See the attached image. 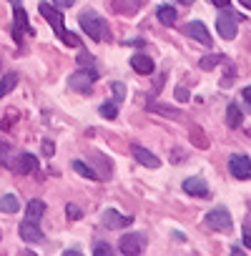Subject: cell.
Wrapping results in <instances>:
<instances>
[{
    "mask_svg": "<svg viewBox=\"0 0 251 256\" xmlns=\"http://www.w3.org/2000/svg\"><path fill=\"white\" fill-rule=\"evenodd\" d=\"M131 154L136 156V161H138L141 166H148V168H158V166H161L158 156H154V154L146 151L144 146H131Z\"/></svg>",
    "mask_w": 251,
    "mask_h": 256,
    "instance_id": "13",
    "label": "cell"
},
{
    "mask_svg": "<svg viewBox=\"0 0 251 256\" xmlns=\"http://www.w3.org/2000/svg\"><path fill=\"white\" fill-rule=\"evenodd\" d=\"M244 244L251 248V226H244Z\"/></svg>",
    "mask_w": 251,
    "mask_h": 256,
    "instance_id": "30",
    "label": "cell"
},
{
    "mask_svg": "<svg viewBox=\"0 0 251 256\" xmlns=\"http://www.w3.org/2000/svg\"><path fill=\"white\" fill-rule=\"evenodd\" d=\"M118 248L126 256H138L146 251V236L144 234H123L118 241Z\"/></svg>",
    "mask_w": 251,
    "mask_h": 256,
    "instance_id": "4",
    "label": "cell"
},
{
    "mask_svg": "<svg viewBox=\"0 0 251 256\" xmlns=\"http://www.w3.org/2000/svg\"><path fill=\"white\" fill-rule=\"evenodd\" d=\"M211 3H214L216 8H226V6L231 3V0H211Z\"/></svg>",
    "mask_w": 251,
    "mask_h": 256,
    "instance_id": "34",
    "label": "cell"
},
{
    "mask_svg": "<svg viewBox=\"0 0 251 256\" xmlns=\"http://www.w3.org/2000/svg\"><path fill=\"white\" fill-rule=\"evenodd\" d=\"M156 16H158V20H161L164 26H174V23H176V10H174L171 6H161Z\"/></svg>",
    "mask_w": 251,
    "mask_h": 256,
    "instance_id": "20",
    "label": "cell"
},
{
    "mask_svg": "<svg viewBox=\"0 0 251 256\" xmlns=\"http://www.w3.org/2000/svg\"><path fill=\"white\" fill-rule=\"evenodd\" d=\"M100 221H103L106 228H123V226H131L134 224L131 216H120L116 208H106L103 216H100Z\"/></svg>",
    "mask_w": 251,
    "mask_h": 256,
    "instance_id": "10",
    "label": "cell"
},
{
    "mask_svg": "<svg viewBox=\"0 0 251 256\" xmlns=\"http://www.w3.org/2000/svg\"><path fill=\"white\" fill-rule=\"evenodd\" d=\"M78 23H80V28H83V33H88L90 36V40H110V26L106 23V18L100 16V13H96V10H83L80 16H78Z\"/></svg>",
    "mask_w": 251,
    "mask_h": 256,
    "instance_id": "1",
    "label": "cell"
},
{
    "mask_svg": "<svg viewBox=\"0 0 251 256\" xmlns=\"http://www.w3.org/2000/svg\"><path fill=\"white\" fill-rule=\"evenodd\" d=\"M63 254H66V256H78V254H80V251H78V248H66V251H63Z\"/></svg>",
    "mask_w": 251,
    "mask_h": 256,
    "instance_id": "35",
    "label": "cell"
},
{
    "mask_svg": "<svg viewBox=\"0 0 251 256\" xmlns=\"http://www.w3.org/2000/svg\"><path fill=\"white\" fill-rule=\"evenodd\" d=\"M53 3H56L58 8H70V6L76 3V0H53Z\"/></svg>",
    "mask_w": 251,
    "mask_h": 256,
    "instance_id": "33",
    "label": "cell"
},
{
    "mask_svg": "<svg viewBox=\"0 0 251 256\" xmlns=\"http://www.w3.org/2000/svg\"><path fill=\"white\" fill-rule=\"evenodd\" d=\"M184 191L191 194V196H208V186L201 176H194V178H186L184 181Z\"/></svg>",
    "mask_w": 251,
    "mask_h": 256,
    "instance_id": "14",
    "label": "cell"
},
{
    "mask_svg": "<svg viewBox=\"0 0 251 256\" xmlns=\"http://www.w3.org/2000/svg\"><path fill=\"white\" fill-rule=\"evenodd\" d=\"M154 110H158V113H164V116H171V118H181V110H176V108H161L158 103L156 106H151Z\"/></svg>",
    "mask_w": 251,
    "mask_h": 256,
    "instance_id": "25",
    "label": "cell"
},
{
    "mask_svg": "<svg viewBox=\"0 0 251 256\" xmlns=\"http://www.w3.org/2000/svg\"><path fill=\"white\" fill-rule=\"evenodd\" d=\"M38 13L53 26V30L58 33V38H60L66 46H70V48H80V46H83L80 38H78L76 33H68V30H66V26H63V16H60L56 8H50L48 3H38Z\"/></svg>",
    "mask_w": 251,
    "mask_h": 256,
    "instance_id": "2",
    "label": "cell"
},
{
    "mask_svg": "<svg viewBox=\"0 0 251 256\" xmlns=\"http://www.w3.org/2000/svg\"><path fill=\"white\" fill-rule=\"evenodd\" d=\"M206 224L214 228V231H231V214L228 208L218 206V208H211L206 214Z\"/></svg>",
    "mask_w": 251,
    "mask_h": 256,
    "instance_id": "7",
    "label": "cell"
},
{
    "mask_svg": "<svg viewBox=\"0 0 251 256\" xmlns=\"http://www.w3.org/2000/svg\"><path fill=\"white\" fill-rule=\"evenodd\" d=\"M238 23H241V18H238L236 13H231V10H221V13H218V18H216L218 36H221V38H226V40L236 38V33H238Z\"/></svg>",
    "mask_w": 251,
    "mask_h": 256,
    "instance_id": "3",
    "label": "cell"
},
{
    "mask_svg": "<svg viewBox=\"0 0 251 256\" xmlns=\"http://www.w3.org/2000/svg\"><path fill=\"white\" fill-rule=\"evenodd\" d=\"M43 154H46V156H53V154H56V146H53V141H43Z\"/></svg>",
    "mask_w": 251,
    "mask_h": 256,
    "instance_id": "29",
    "label": "cell"
},
{
    "mask_svg": "<svg viewBox=\"0 0 251 256\" xmlns=\"http://www.w3.org/2000/svg\"><path fill=\"white\" fill-rule=\"evenodd\" d=\"M93 254H96V256H108V254H110V246H108V244H98V246L93 248Z\"/></svg>",
    "mask_w": 251,
    "mask_h": 256,
    "instance_id": "28",
    "label": "cell"
},
{
    "mask_svg": "<svg viewBox=\"0 0 251 256\" xmlns=\"http://www.w3.org/2000/svg\"><path fill=\"white\" fill-rule=\"evenodd\" d=\"M98 113H100L103 118H110V120H113V118L118 116V103H116V100H106V103L98 108Z\"/></svg>",
    "mask_w": 251,
    "mask_h": 256,
    "instance_id": "22",
    "label": "cell"
},
{
    "mask_svg": "<svg viewBox=\"0 0 251 256\" xmlns=\"http://www.w3.org/2000/svg\"><path fill=\"white\" fill-rule=\"evenodd\" d=\"M16 211H20L18 196H13V194H3V196H0V214H16Z\"/></svg>",
    "mask_w": 251,
    "mask_h": 256,
    "instance_id": "16",
    "label": "cell"
},
{
    "mask_svg": "<svg viewBox=\"0 0 251 256\" xmlns=\"http://www.w3.org/2000/svg\"><path fill=\"white\" fill-rule=\"evenodd\" d=\"M241 96H244V100H246V106H248V110H251V86H246Z\"/></svg>",
    "mask_w": 251,
    "mask_h": 256,
    "instance_id": "31",
    "label": "cell"
},
{
    "mask_svg": "<svg viewBox=\"0 0 251 256\" xmlns=\"http://www.w3.org/2000/svg\"><path fill=\"white\" fill-rule=\"evenodd\" d=\"M0 164L10 168V146L3 144V141H0Z\"/></svg>",
    "mask_w": 251,
    "mask_h": 256,
    "instance_id": "24",
    "label": "cell"
},
{
    "mask_svg": "<svg viewBox=\"0 0 251 256\" xmlns=\"http://www.w3.org/2000/svg\"><path fill=\"white\" fill-rule=\"evenodd\" d=\"M228 168H231V176L238 178V181L251 178V158L244 156V154H234V156L228 158Z\"/></svg>",
    "mask_w": 251,
    "mask_h": 256,
    "instance_id": "6",
    "label": "cell"
},
{
    "mask_svg": "<svg viewBox=\"0 0 251 256\" xmlns=\"http://www.w3.org/2000/svg\"><path fill=\"white\" fill-rule=\"evenodd\" d=\"M131 66H134V70L141 73V76L154 73V60H151L148 56H144V53H136V56L131 58Z\"/></svg>",
    "mask_w": 251,
    "mask_h": 256,
    "instance_id": "15",
    "label": "cell"
},
{
    "mask_svg": "<svg viewBox=\"0 0 251 256\" xmlns=\"http://www.w3.org/2000/svg\"><path fill=\"white\" fill-rule=\"evenodd\" d=\"M70 166H73V171H76L78 176H83V178H90V181H93V178H98V174H96L90 166H86L83 161H73Z\"/></svg>",
    "mask_w": 251,
    "mask_h": 256,
    "instance_id": "21",
    "label": "cell"
},
{
    "mask_svg": "<svg viewBox=\"0 0 251 256\" xmlns=\"http://www.w3.org/2000/svg\"><path fill=\"white\" fill-rule=\"evenodd\" d=\"M23 30H28L30 36H33V28L28 26V18H26V10L20 8V3L13 8V38H16V43H20L23 40Z\"/></svg>",
    "mask_w": 251,
    "mask_h": 256,
    "instance_id": "9",
    "label": "cell"
},
{
    "mask_svg": "<svg viewBox=\"0 0 251 256\" xmlns=\"http://www.w3.org/2000/svg\"><path fill=\"white\" fill-rule=\"evenodd\" d=\"M176 3H194V0H176Z\"/></svg>",
    "mask_w": 251,
    "mask_h": 256,
    "instance_id": "37",
    "label": "cell"
},
{
    "mask_svg": "<svg viewBox=\"0 0 251 256\" xmlns=\"http://www.w3.org/2000/svg\"><path fill=\"white\" fill-rule=\"evenodd\" d=\"M238 3H241L244 8H248V10H251V0H238Z\"/></svg>",
    "mask_w": 251,
    "mask_h": 256,
    "instance_id": "36",
    "label": "cell"
},
{
    "mask_svg": "<svg viewBox=\"0 0 251 256\" xmlns=\"http://www.w3.org/2000/svg\"><path fill=\"white\" fill-rule=\"evenodd\" d=\"M226 120H228V126H231V128H238V126H241L244 116H241V110H238V106H236V103H231V106L226 108Z\"/></svg>",
    "mask_w": 251,
    "mask_h": 256,
    "instance_id": "18",
    "label": "cell"
},
{
    "mask_svg": "<svg viewBox=\"0 0 251 256\" xmlns=\"http://www.w3.org/2000/svg\"><path fill=\"white\" fill-rule=\"evenodd\" d=\"M113 93H116V103H120V100L126 98V88H123V83H113Z\"/></svg>",
    "mask_w": 251,
    "mask_h": 256,
    "instance_id": "26",
    "label": "cell"
},
{
    "mask_svg": "<svg viewBox=\"0 0 251 256\" xmlns=\"http://www.w3.org/2000/svg\"><path fill=\"white\" fill-rule=\"evenodd\" d=\"M224 60V56H206V58H201V68L204 70H211L216 63H221Z\"/></svg>",
    "mask_w": 251,
    "mask_h": 256,
    "instance_id": "23",
    "label": "cell"
},
{
    "mask_svg": "<svg viewBox=\"0 0 251 256\" xmlns=\"http://www.w3.org/2000/svg\"><path fill=\"white\" fill-rule=\"evenodd\" d=\"M20 238L23 241H28V244H38V241H43V231L38 228V224L36 221H30V218H26L23 224H20Z\"/></svg>",
    "mask_w": 251,
    "mask_h": 256,
    "instance_id": "11",
    "label": "cell"
},
{
    "mask_svg": "<svg viewBox=\"0 0 251 256\" xmlns=\"http://www.w3.org/2000/svg\"><path fill=\"white\" fill-rule=\"evenodd\" d=\"M10 3H13V6H18V3H20V0H10Z\"/></svg>",
    "mask_w": 251,
    "mask_h": 256,
    "instance_id": "38",
    "label": "cell"
},
{
    "mask_svg": "<svg viewBox=\"0 0 251 256\" xmlns=\"http://www.w3.org/2000/svg\"><path fill=\"white\" fill-rule=\"evenodd\" d=\"M96 78H98V73H96V70L80 68L78 73H73V76L68 78V86H70L73 90H78V93H90V88H93Z\"/></svg>",
    "mask_w": 251,
    "mask_h": 256,
    "instance_id": "5",
    "label": "cell"
},
{
    "mask_svg": "<svg viewBox=\"0 0 251 256\" xmlns=\"http://www.w3.org/2000/svg\"><path fill=\"white\" fill-rule=\"evenodd\" d=\"M43 214H46V204H43L40 198H33V201L26 206V218H30V221L43 218Z\"/></svg>",
    "mask_w": 251,
    "mask_h": 256,
    "instance_id": "17",
    "label": "cell"
},
{
    "mask_svg": "<svg viewBox=\"0 0 251 256\" xmlns=\"http://www.w3.org/2000/svg\"><path fill=\"white\" fill-rule=\"evenodd\" d=\"M66 214H68V218H80V216H83V214H80V208H78V206H73V204H68Z\"/></svg>",
    "mask_w": 251,
    "mask_h": 256,
    "instance_id": "27",
    "label": "cell"
},
{
    "mask_svg": "<svg viewBox=\"0 0 251 256\" xmlns=\"http://www.w3.org/2000/svg\"><path fill=\"white\" fill-rule=\"evenodd\" d=\"M16 83H18V73H8V76L0 78V98H3L6 93H10L16 88Z\"/></svg>",
    "mask_w": 251,
    "mask_h": 256,
    "instance_id": "19",
    "label": "cell"
},
{
    "mask_svg": "<svg viewBox=\"0 0 251 256\" xmlns=\"http://www.w3.org/2000/svg\"><path fill=\"white\" fill-rule=\"evenodd\" d=\"M186 33H188L194 40H198L201 46H214V43H211V33L206 30V26H204L201 20H191L188 28H186Z\"/></svg>",
    "mask_w": 251,
    "mask_h": 256,
    "instance_id": "12",
    "label": "cell"
},
{
    "mask_svg": "<svg viewBox=\"0 0 251 256\" xmlns=\"http://www.w3.org/2000/svg\"><path fill=\"white\" fill-rule=\"evenodd\" d=\"M10 168L20 176H28V174H36L38 171V158L33 154H18L16 161H10Z\"/></svg>",
    "mask_w": 251,
    "mask_h": 256,
    "instance_id": "8",
    "label": "cell"
},
{
    "mask_svg": "<svg viewBox=\"0 0 251 256\" xmlns=\"http://www.w3.org/2000/svg\"><path fill=\"white\" fill-rule=\"evenodd\" d=\"M176 98L178 100H188V90L186 88H176Z\"/></svg>",
    "mask_w": 251,
    "mask_h": 256,
    "instance_id": "32",
    "label": "cell"
}]
</instances>
